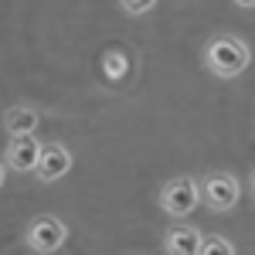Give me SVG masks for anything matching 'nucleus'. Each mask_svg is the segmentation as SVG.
Here are the masks:
<instances>
[{
    "instance_id": "nucleus-1",
    "label": "nucleus",
    "mask_w": 255,
    "mask_h": 255,
    "mask_svg": "<svg viewBox=\"0 0 255 255\" xmlns=\"http://www.w3.org/2000/svg\"><path fill=\"white\" fill-rule=\"evenodd\" d=\"M252 61V51L245 41L232 38V34H218L204 44V65L208 72L218 75V79H238Z\"/></svg>"
},
{
    "instance_id": "nucleus-2",
    "label": "nucleus",
    "mask_w": 255,
    "mask_h": 255,
    "mask_svg": "<svg viewBox=\"0 0 255 255\" xmlns=\"http://www.w3.org/2000/svg\"><path fill=\"white\" fill-rule=\"evenodd\" d=\"M201 204V184L194 177H174L160 187V208L170 218H187Z\"/></svg>"
},
{
    "instance_id": "nucleus-3",
    "label": "nucleus",
    "mask_w": 255,
    "mask_h": 255,
    "mask_svg": "<svg viewBox=\"0 0 255 255\" xmlns=\"http://www.w3.org/2000/svg\"><path fill=\"white\" fill-rule=\"evenodd\" d=\"M65 238H68V228H65V221L55 218V215H38L31 225H27V232H24L27 249L38 252V255L58 252L61 245H65Z\"/></svg>"
},
{
    "instance_id": "nucleus-4",
    "label": "nucleus",
    "mask_w": 255,
    "mask_h": 255,
    "mask_svg": "<svg viewBox=\"0 0 255 255\" xmlns=\"http://www.w3.org/2000/svg\"><path fill=\"white\" fill-rule=\"evenodd\" d=\"M238 197H242V184L232 174H208L201 180V201L218 215L232 211L238 204Z\"/></svg>"
},
{
    "instance_id": "nucleus-5",
    "label": "nucleus",
    "mask_w": 255,
    "mask_h": 255,
    "mask_svg": "<svg viewBox=\"0 0 255 255\" xmlns=\"http://www.w3.org/2000/svg\"><path fill=\"white\" fill-rule=\"evenodd\" d=\"M72 170V150L65 143H48L41 150V163H38V180L41 184H55Z\"/></svg>"
},
{
    "instance_id": "nucleus-6",
    "label": "nucleus",
    "mask_w": 255,
    "mask_h": 255,
    "mask_svg": "<svg viewBox=\"0 0 255 255\" xmlns=\"http://www.w3.org/2000/svg\"><path fill=\"white\" fill-rule=\"evenodd\" d=\"M41 150L44 146L34 136H14L10 146H7V167L17 170V174H31V170H38V163H41Z\"/></svg>"
},
{
    "instance_id": "nucleus-7",
    "label": "nucleus",
    "mask_w": 255,
    "mask_h": 255,
    "mask_svg": "<svg viewBox=\"0 0 255 255\" xmlns=\"http://www.w3.org/2000/svg\"><path fill=\"white\" fill-rule=\"evenodd\" d=\"M201 232H197L194 225H174L167 238H163V249L167 255H197L201 252Z\"/></svg>"
},
{
    "instance_id": "nucleus-8",
    "label": "nucleus",
    "mask_w": 255,
    "mask_h": 255,
    "mask_svg": "<svg viewBox=\"0 0 255 255\" xmlns=\"http://www.w3.org/2000/svg\"><path fill=\"white\" fill-rule=\"evenodd\" d=\"M38 109H31V106H10L7 113H3V129L10 133V139L14 136H34L38 133Z\"/></svg>"
},
{
    "instance_id": "nucleus-9",
    "label": "nucleus",
    "mask_w": 255,
    "mask_h": 255,
    "mask_svg": "<svg viewBox=\"0 0 255 255\" xmlns=\"http://www.w3.org/2000/svg\"><path fill=\"white\" fill-rule=\"evenodd\" d=\"M102 72H106V79H109V82L126 79V72H129V58H126V51H106V58H102Z\"/></svg>"
},
{
    "instance_id": "nucleus-10",
    "label": "nucleus",
    "mask_w": 255,
    "mask_h": 255,
    "mask_svg": "<svg viewBox=\"0 0 255 255\" xmlns=\"http://www.w3.org/2000/svg\"><path fill=\"white\" fill-rule=\"evenodd\" d=\"M197 255H235V245H232L228 238H221V235H208L201 242V252Z\"/></svg>"
},
{
    "instance_id": "nucleus-11",
    "label": "nucleus",
    "mask_w": 255,
    "mask_h": 255,
    "mask_svg": "<svg viewBox=\"0 0 255 255\" xmlns=\"http://www.w3.org/2000/svg\"><path fill=\"white\" fill-rule=\"evenodd\" d=\"M153 3H157V0H119V7H123L126 14H133V17L146 14V10H153Z\"/></svg>"
},
{
    "instance_id": "nucleus-12",
    "label": "nucleus",
    "mask_w": 255,
    "mask_h": 255,
    "mask_svg": "<svg viewBox=\"0 0 255 255\" xmlns=\"http://www.w3.org/2000/svg\"><path fill=\"white\" fill-rule=\"evenodd\" d=\"M3 180H7V163H0V187H3Z\"/></svg>"
},
{
    "instance_id": "nucleus-13",
    "label": "nucleus",
    "mask_w": 255,
    "mask_h": 255,
    "mask_svg": "<svg viewBox=\"0 0 255 255\" xmlns=\"http://www.w3.org/2000/svg\"><path fill=\"white\" fill-rule=\"evenodd\" d=\"M238 7H255V0H235Z\"/></svg>"
},
{
    "instance_id": "nucleus-14",
    "label": "nucleus",
    "mask_w": 255,
    "mask_h": 255,
    "mask_svg": "<svg viewBox=\"0 0 255 255\" xmlns=\"http://www.w3.org/2000/svg\"><path fill=\"white\" fill-rule=\"evenodd\" d=\"M252 191H255V174H252Z\"/></svg>"
}]
</instances>
